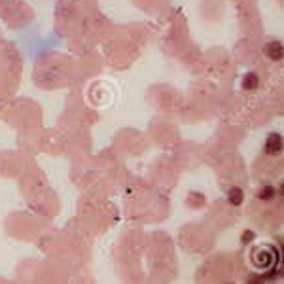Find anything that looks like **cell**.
<instances>
[{
    "label": "cell",
    "instance_id": "1",
    "mask_svg": "<svg viewBox=\"0 0 284 284\" xmlns=\"http://www.w3.org/2000/svg\"><path fill=\"white\" fill-rule=\"evenodd\" d=\"M265 152L271 153V155H279V153L283 152V138H281V135L273 133V135L267 136V140H265Z\"/></svg>",
    "mask_w": 284,
    "mask_h": 284
},
{
    "label": "cell",
    "instance_id": "2",
    "mask_svg": "<svg viewBox=\"0 0 284 284\" xmlns=\"http://www.w3.org/2000/svg\"><path fill=\"white\" fill-rule=\"evenodd\" d=\"M265 55L271 59V61H281L283 59V44L279 40H273L265 45Z\"/></svg>",
    "mask_w": 284,
    "mask_h": 284
},
{
    "label": "cell",
    "instance_id": "3",
    "mask_svg": "<svg viewBox=\"0 0 284 284\" xmlns=\"http://www.w3.org/2000/svg\"><path fill=\"white\" fill-rule=\"evenodd\" d=\"M242 88L246 89V91H250V89H256L258 88V76L256 74H246L244 76V82H242Z\"/></svg>",
    "mask_w": 284,
    "mask_h": 284
},
{
    "label": "cell",
    "instance_id": "4",
    "mask_svg": "<svg viewBox=\"0 0 284 284\" xmlns=\"http://www.w3.org/2000/svg\"><path fill=\"white\" fill-rule=\"evenodd\" d=\"M229 201H231L233 205H240V203H242V190H240V188H233V190L229 192Z\"/></svg>",
    "mask_w": 284,
    "mask_h": 284
}]
</instances>
